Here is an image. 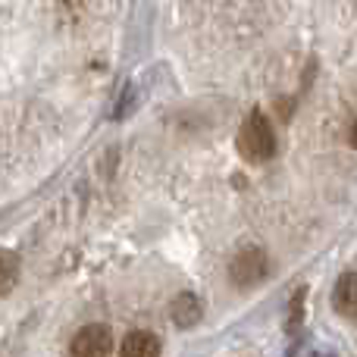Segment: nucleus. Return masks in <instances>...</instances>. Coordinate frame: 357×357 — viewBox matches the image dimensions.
<instances>
[{"instance_id": "7", "label": "nucleus", "mask_w": 357, "mask_h": 357, "mask_svg": "<svg viewBox=\"0 0 357 357\" xmlns=\"http://www.w3.org/2000/svg\"><path fill=\"white\" fill-rule=\"evenodd\" d=\"M19 282V257L0 248V295H10Z\"/></svg>"}, {"instance_id": "3", "label": "nucleus", "mask_w": 357, "mask_h": 357, "mask_svg": "<svg viewBox=\"0 0 357 357\" xmlns=\"http://www.w3.org/2000/svg\"><path fill=\"white\" fill-rule=\"evenodd\" d=\"M69 354L73 357H110L113 354V333L104 323H91L82 326L69 342Z\"/></svg>"}, {"instance_id": "8", "label": "nucleus", "mask_w": 357, "mask_h": 357, "mask_svg": "<svg viewBox=\"0 0 357 357\" xmlns=\"http://www.w3.org/2000/svg\"><path fill=\"white\" fill-rule=\"evenodd\" d=\"M351 144L357 148V119H354V126H351Z\"/></svg>"}, {"instance_id": "1", "label": "nucleus", "mask_w": 357, "mask_h": 357, "mask_svg": "<svg viewBox=\"0 0 357 357\" xmlns=\"http://www.w3.org/2000/svg\"><path fill=\"white\" fill-rule=\"evenodd\" d=\"M238 154L248 163H266L276 154V132L266 113L254 110L238 129Z\"/></svg>"}, {"instance_id": "4", "label": "nucleus", "mask_w": 357, "mask_h": 357, "mask_svg": "<svg viewBox=\"0 0 357 357\" xmlns=\"http://www.w3.org/2000/svg\"><path fill=\"white\" fill-rule=\"evenodd\" d=\"M160 351H163L160 339L154 333H148V329L129 333L123 339V345H119V357H160Z\"/></svg>"}, {"instance_id": "5", "label": "nucleus", "mask_w": 357, "mask_h": 357, "mask_svg": "<svg viewBox=\"0 0 357 357\" xmlns=\"http://www.w3.org/2000/svg\"><path fill=\"white\" fill-rule=\"evenodd\" d=\"M333 310L342 317H357V273H345L333 289Z\"/></svg>"}, {"instance_id": "6", "label": "nucleus", "mask_w": 357, "mask_h": 357, "mask_svg": "<svg viewBox=\"0 0 357 357\" xmlns=\"http://www.w3.org/2000/svg\"><path fill=\"white\" fill-rule=\"evenodd\" d=\"M169 314H173V323L178 329H191L201 323V301H197L191 291H182V295L173 301V307H169Z\"/></svg>"}, {"instance_id": "2", "label": "nucleus", "mask_w": 357, "mask_h": 357, "mask_svg": "<svg viewBox=\"0 0 357 357\" xmlns=\"http://www.w3.org/2000/svg\"><path fill=\"white\" fill-rule=\"evenodd\" d=\"M266 273H270V257H266L260 248H245L232 257L229 264V279H232L238 289H251V285L264 282Z\"/></svg>"}]
</instances>
